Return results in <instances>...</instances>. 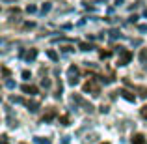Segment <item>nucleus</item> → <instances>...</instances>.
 I'll return each instance as SVG.
<instances>
[{
  "instance_id": "obj_34",
  "label": "nucleus",
  "mask_w": 147,
  "mask_h": 144,
  "mask_svg": "<svg viewBox=\"0 0 147 144\" xmlns=\"http://www.w3.org/2000/svg\"><path fill=\"white\" fill-rule=\"evenodd\" d=\"M61 144H69V137H63V141H61Z\"/></svg>"
},
{
  "instance_id": "obj_28",
  "label": "nucleus",
  "mask_w": 147,
  "mask_h": 144,
  "mask_svg": "<svg viewBox=\"0 0 147 144\" xmlns=\"http://www.w3.org/2000/svg\"><path fill=\"white\" fill-rule=\"evenodd\" d=\"M69 84H71V86H76V84H78V79H69Z\"/></svg>"
},
{
  "instance_id": "obj_7",
  "label": "nucleus",
  "mask_w": 147,
  "mask_h": 144,
  "mask_svg": "<svg viewBox=\"0 0 147 144\" xmlns=\"http://www.w3.org/2000/svg\"><path fill=\"white\" fill-rule=\"evenodd\" d=\"M132 144H147V141H145V137L142 133H136L132 137Z\"/></svg>"
},
{
  "instance_id": "obj_30",
  "label": "nucleus",
  "mask_w": 147,
  "mask_h": 144,
  "mask_svg": "<svg viewBox=\"0 0 147 144\" xmlns=\"http://www.w3.org/2000/svg\"><path fill=\"white\" fill-rule=\"evenodd\" d=\"M138 28H140V32H147V25H140Z\"/></svg>"
},
{
  "instance_id": "obj_20",
  "label": "nucleus",
  "mask_w": 147,
  "mask_h": 144,
  "mask_svg": "<svg viewBox=\"0 0 147 144\" xmlns=\"http://www.w3.org/2000/svg\"><path fill=\"white\" fill-rule=\"evenodd\" d=\"M26 11H28V13H36V11H37V8L34 6V4H28V6H26Z\"/></svg>"
},
{
  "instance_id": "obj_19",
  "label": "nucleus",
  "mask_w": 147,
  "mask_h": 144,
  "mask_svg": "<svg viewBox=\"0 0 147 144\" xmlns=\"http://www.w3.org/2000/svg\"><path fill=\"white\" fill-rule=\"evenodd\" d=\"M140 116H142L144 120H147V105H144V107L140 109Z\"/></svg>"
},
{
  "instance_id": "obj_4",
  "label": "nucleus",
  "mask_w": 147,
  "mask_h": 144,
  "mask_svg": "<svg viewBox=\"0 0 147 144\" xmlns=\"http://www.w3.org/2000/svg\"><path fill=\"white\" fill-rule=\"evenodd\" d=\"M21 90L24 92L26 96H36L37 92H39V90H37V86H34V84H22Z\"/></svg>"
},
{
  "instance_id": "obj_17",
  "label": "nucleus",
  "mask_w": 147,
  "mask_h": 144,
  "mask_svg": "<svg viewBox=\"0 0 147 144\" xmlns=\"http://www.w3.org/2000/svg\"><path fill=\"white\" fill-rule=\"evenodd\" d=\"M60 124H61V126H69V116L67 114L60 116Z\"/></svg>"
},
{
  "instance_id": "obj_16",
  "label": "nucleus",
  "mask_w": 147,
  "mask_h": 144,
  "mask_svg": "<svg viewBox=\"0 0 147 144\" xmlns=\"http://www.w3.org/2000/svg\"><path fill=\"white\" fill-rule=\"evenodd\" d=\"M50 8H52V4H50V2H45L43 4V6H41V13H49V11H50Z\"/></svg>"
},
{
  "instance_id": "obj_14",
  "label": "nucleus",
  "mask_w": 147,
  "mask_h": 144,
  "mask_svg": "<svg viewBox=\"0 0 147 144\" xmlns=\"http://www.w3.org/2000/svg\"><path fill=\"white\" fill-rule=\"evenodd\" d=\"M47 56H49L52 62H58V58H60V56H58V53H56V51H52V49L47 51Z\"/></svg>"
},
{
  "instance_id": "obj_25",
  "label": "nucleus",
  "mask_w": 147,
  "mask_h": 144,
  "mask_svg": "<svg viewBox=\"0 0 147 144\" xmlns=\"http://www.w3.org/2000/svg\"><path fill=\"white\" fill-rule=\"evenodd\" d=\"M15 86H17V84H15L13 81H9V79L6 81V88H15Z\"/></svg>"
},
{
  "instance_id": "obj_6",
  "label": "nucleus",
  "mask_w": 147,
  "mask_h": 144,
  "mask_svg": "<svg viewBox=\"0 0 147 144\" xmlns=\"http://www.w3.org/2000/svg\"><path fill=\"white\" fill-rule=\"evenodd\" d=\"M24 58H26V62H34L37 58V49H30L28 53L24 54Z\"/></svg>"
},
{
  "instance_id": "obj_5",
  "label": "nucleus",
  "mask_w": 147,
  "mask_h": 144,
  "mask_svg": "<svg viewBox=\"0 0 147 144\" xmlns=\"http://www.w3.org/2000/svg\"><path fill=\"white\" fill-rule=\"evenodd\" d=\"M117 94L121 96V97H125L127 101H130V103H134V101H136V96H134L132 92H129V90H119Z\"/></svg>"
},
{
  "instance_id": "obj_29",
  "label": "nucleus",
  "mask_w": 147,
  "mask_h": 144,
  "mask_svg": "<svg viewBox=\"0 0 147 144\" xmlns=\"http://www.w3.org/2000/svg\"><path fill=\"white\" fill-rule=\"evenodd\" d=\"M36 26V23H24V28H34Z\"/></svg>"
},
{
  "instance_id": "obj_3",
  "label": "nucleus",
  "mask_w": 147,
  "mask_h": 144,
  "mask_svg": "<svg viewBox=\"0 0 147 144\" xmlns=\"http://www.w3.org/2000/svg\"><path fill=\"white\" fill-rule=\"evenodd\" d=\"M58 116V112H56V109L54 107H50L47 109V112H45V116H43V124H49V122H52L54 118Z\"/></svg>"
},
{
  "instance_id": "obj_2",
  "label": "nucleus",
  "mask_w": 147,
  "mask_h": 144,
  "mask_svg": "<svg viewBox=\"0 0 147 144\" xmlns=\"http://www.w3.org/2000/svg\"><path fill=\"white\" fill-rule=\"evenodd\" d=\"M115 53L119 54L117 66H127L130 60H132V53H130L129 49H125V47H115Z\"/></svg>"
},
{
  "instance_id": "obj_15",
  "label": "nucleus",
  "mask_w": 147,
  "mask_h": 144,
  "mask_svg": "<svg viewBox=\"0 0 147 144\" xmlns=\"http://www.w3.org/2000/svg\"><path fill=\"white\" fill-rule=\"evenodd\" d=\"M9 101H11V103H28V101H24V97H21V96H11L9 97Z\"/></svg>"
},
{
  "instance_id": "obj_31",
  "label": "nucleus",
  "mask_w": 147,
  "mask_h": 144,
  "mask_svg": "<svg viewBox=\"0 0 147 144\" xmlns=\"http://www.w3.org/2000/svg\"><path fill=\"white\" fill-rule=\"evenodd\" d=\"M71 51H75V49L69 47V45H67V47H63V53H71Z\"/></svg>"
},
{
  "instance_id": "obj_27",
  "label": "nucleus",
  "mask_w": 147,
  "mask_h": 144,
  "mask_svg": "<svg viewBox=\"0 0 147 144\" xmlns=\"http://www.w3.org/2000/svg\"><path fill=\"white\" fill-rule=\"evenodd\" d=\"M138 19H140L138 15H132V17H129V23H138Z\"/></svg>"
},
{
  "instance_id": "obj_9",
  "label": "nucleus",
  "mask_w": 147,
  "mask_h": 144,
  "mask_svg": "<svg viewBox=\"0 0 147 144\" xmlns=\"http://www.w3.org/2000/svg\"><path fill=\"white\" fill-rule=\"evenodd\" d=\"M26 107H28L30 112H37V111H39V103H37V101H28Z\"/></svg>"
},
{
  "instance_id": "obj_8",
  "label": "nucleus",
  "mask_w": 147,
  "mask_h": 144,
  "mask_svg": "<svg viewBox=\"0 0 147 144\" xmlns=\"http://www.w3.org/2000/svg\"><path fill=\"white\" fill-rule=\"evenodd\" d=\"M67 75H69V79H78V68H76V66H71Z\"/></svg>"
},
{
  "instance_id": "obj_23",
  "label": "nucleus",
  "mask_w": 147,
  "mask_h": 144,
  "mask_svg": "<svg viewBox=\"0 0 147 144\" xmlns=\"http://www.w3.org/2000/svg\"><path fill=\"white\" fill-rule=\"evenodd\" d=\"M30 77H32V73H30L28 69H24V71H22V79H24V81H30Z\"/></svg>"
},
{
  "instance_id": "obj_22",
  "label": "nucleus",
  "mask_w": 147,
  "mask_h": 144,
  "mask_svg": "<svg viewBox=\"0 0 147 144\" xmlns=\"http://www.w3.org/2000/svg\"><path fill=\"white\" fill-rule=\"evenodd\" d=\"M110 56H112L110 51H100V58H102V60H104V58H110Z\"/></svg>"
},
{
  "instance_id": "obj_21",
  "label": "nucleus",
  "mask_w": 147,
  "mask_h": 144,
  "mask_svg": "<svg viewBox=\"0 0 147 144\" xmlns=\"http://www.w3.org/2000/svg\"><path fill=\"white\" fill-rule=\"evenodd\" d=\"M41 86H43V88H50V79H41Z\"/></svg>"
},
{
  "instance_id": "obj_12",
  "label": "nucleus",
  "mask_w": 147,
  "mask_h": 144,
  "mask_svg": "<svg viewBox=\"0 0 147 144\" xmlns=\"http://www.w3.org/2000/svg\"><path fill=\"white\" fill-rule=\"evenodd\" d=\"M78 47H80V51H93V49H95L91 43H86V41H80Z\"/></svg>"
},
{
  "instance_id": "obj_1",
  "label": "nucleus",
  "mask_w": 147,
  "mask_h": 144,
  "mask_svg": "<svg viewBox=\"0 0 147 144\" xmlns=\"http://www.w3.org/2000/svg\"><path fill=\"white\" fill-rule=\"evenodd\" d=\"M97 77H91L90 81H88L86 84H84V94H91V96H100V86L97 84Z\"/></svg>"
},
{
  "instance_id": "obj_13",
  "label": "nucleus",
  "mask_w": 147,
  "mask_h": 144,
  "mask_svg": "<svg viewBox=\"0 0 147 144\" xmlns=\"http://www.w3.org/2000/svg\"><path fill=\"white\" fill-rule=\"evenodd\" d=\"M142 64H147V49H140V54H138Z\"/></svg>"
},
{
  "instance_id": "obj_26",
  "label": "nucleus",
  "mask_w": 147,
  "mask_h": 144,
  "mask_svg": "<svg viewBox=\"0 0 147 144\" xmlns=\"http://www.w3.org/2000/svg\"><path fill=\"white\" fill-rule=\"evenodd\" d=\"M2 75H4V77L7 79V77L11 75V73H9V69H7V68H2Z\"/></svg>"
},
{
  "instance_id": "obj_33",
  "label": "nucleus",
  "mask_w": 147,
  "mask_h": 144,
  "mask_svg": "<svg viewBox=\"0 0 147 144\" xmlns=\"http://www.w3.org/2000/svg\"><path fill=\"white\" fill-rule=\"evenodd\" d=\"M123 2H125V0H115V2H114V4H115V6H121V4H123Z\"/></svg>"
},
{
  "instance_id": "obj_24",
  "label": "nucleus",
  "mask_w": 147,
  "mask_h": 144,
  "mask_svg": "<svg viewBox=\"0 0 147 144\" xmlns=\"http://www.w3.org/2000/svg\"><path fill=\"white\" fill-rule=\"evenodd\" d=\"M138 92H140L142 97H147V88L145 86H140V88H138Z\"/></svg>"
},
{
  "instance_id": "obj_10",
  "label": "nucleus",
  "mask_w": 147,
  "mask_h": 144,
  "mask_svg": "<svg viewBox=\"0 0 147 144\" xmlns=\"http://www.w3.org/2000/svg\"><path fill=\"white\" fill-rule=\"evenodd\" d=\"M108 38H110V40H117V38H123V34L119 32L117 28H112L110 32H108Z\"/></svg>"
},
{
  "instance_id": "obj_37",
  "label": "nucleus",
  "mask_w": 147,
  "mask_h": 144,
  "mask_svg": "<svg viewBox=\"0 0 147 144\" xmlns=\"http://www.w3.org/2000/svg\"><path fill=\"white\" fill-rule=\"evenodd\" d=\"M21 144H24V142H21Z\"/></svg>"
},
{
  "instance_id": "obj_35",
  "label": "nucleus",
  "mask_w": 147,
  "mask_h": 144,
  "mask_svg": "<svg viewBox=\"0 0 147 144\" xmlns=\"http://www.w3.org/2000/svg\"><path fill=\"white\" fill-rule=\"evenodd\" d=\"M144 15H145V17H147V10H145V11H144Z\"/></svg>"
},
{
  "instance_id": "obj_32",
  "label": "nucleus",
  "mask_w": 147,
  "mask_h": 144,
  "mask_svg": "<svg viewBox=\"0 0 147 144\" xmlns=\"http://www.w3.org/2000/svg\"><path fill=\"white\" fill-rule=\"evenodd\" d=\"M2 144H9V141H7L6 135H2Z\"/></svg>"
},
{
  "instance_id": "obj_18",
  "label": "nucleus",
  "mask_w": 147,
  "mask_h": 144,
  "mask_svg": "<svg viewBox=\"0 0 147 144\" xmlns=\"http://www.w3.org/2000/svg\"><path fill=\"white\" fill-rule=\"evenodd\" d=\"M37 144H50V139H43V137H36Z\"/></svg>"
},
{
  "instance_id": "obj_36",
  "label": "nucleus",
  "mask_w": 147,
  "mask_h": 144,
  "mask_svg": "<svg viewBox=\"0 0 147 144\" xmlns=\"http://www.w3.org/2000/svg\"><path fill=\"white\" fill-rule=\"evenodd\" d=\"M100 144H110V142H100Z\"/></svg>"
},
{
  "instance_id": "obj_11",
  "label": "nucleus",
  "mask_w": 147,
  "mask_h": 144,
  "mask_svg": "<svg viewBox=\"0 0 147 144\" xmlns=\"http://www.w3.org/2000/svg\"><path fill=\"white\" fill-rule=\"evenodd\" d=\"M71 101L75 105H84V99H82V96H80V94H73L71 96Z\"/></svg>"
}]
</instances>
